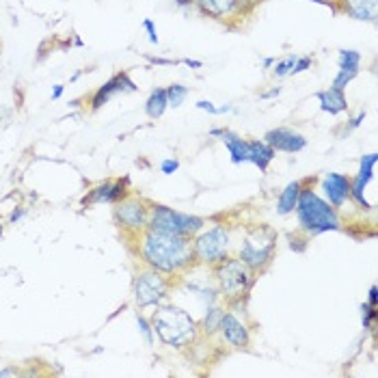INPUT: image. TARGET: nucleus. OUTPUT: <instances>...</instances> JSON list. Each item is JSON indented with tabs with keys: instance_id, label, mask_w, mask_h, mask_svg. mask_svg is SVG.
Returning a JSON list of instances; mask_svg holds the SVG:
<instances>
[{
	"instance_id": "obj_1",
	"label": "nucleus",
	"mask_w": 378,
	"mask_h": 378,
	"mask_svg": "<svg viewBox=\"0 0 378 378\" xmlns=\"http://www.w3.org/2000/svg\"><path fill=\"white\" fill-rule=\"evenodd\" d=\"M134 243L143 266L169 274V277L182 279L186 272L197 266L191 238L145 229L139 238H134Z\"/></svg>"
},
{
	"instance_id": "obj_2",
	"label": "nucleus",
	"mask_w": 378,
	"mask_h": 378,
	"mask_svg": "<svg viewBox=\"0 0 378 378\" xmlns=\"http://www.w3.org/2000/svg\"><path fill=\"white\" fill-rule=\"evenodd\" d=\"M151 326L169 348H191L199 337V324L191 318V314L176 305L158 307L151 316Z\"/></svg>"
},
{
	"instance_id": "obj_3",
	"label": "nucleus",
	"mask_w": 378,
	"mask_h": 378,
	"mask_svg": "<svg viewBox=\"0 0 378 378\" xmlns=\"http://www.w3.org/2000/svg\"><path fill=\"white\" fill-rule=\"evenodd\" d=\"M294 212L299 216L301 229L309 236H318V234L339 231L341 229V220L337 216V210L329 201H324L312 186L301 188L299 203H296Z\"/></svg>"
},
{
	"instance_id": "obj_4",
	"label": "nucleus",
	"mask_w": 378,
	"mask_h": 378,
	"mask_svg": "<svg viewBox=\"0 0 378 378\" xmlns=\"http://www.w3.org/2000/svg\"><path fill=\"white\" fill-rule=\"evenodd\" d=\"M212 270H214L218 294L225 299L227 305H240L243 301H247L257 277L243 262H240V257L227 255L225 260L214 264Z\"/></svg>"
},
{
	"instance_id": "obj_5",
	"label": "nucleus",
	"mask_w": 378,
	"mask_h": 378,
	"mask_svg": "<svg viewBox=\"0 0 378 378\" xmlns=\"http://www.w3.org/2000/svg\"><path fill=\"white\" fill-rule=\"evenodd\" d=\"M274 253H277V231L268 225H257L245 234L238 257L257 277L272 264Z\"/></svg>"
},
{
	"instance_id": "obj_6",
	"label": "nucleus",
	"mask_w": 378,
	"mask_h": 378,
	"mask_svg": "<svg viewBox=\"0 0 378 378\" xmlns=\"http://www.w3.org/2000/svg\"><path fill=\"white\" fill-rule=\"evenodd\" d=\"M205 227V218L195 214H184L162 203H149V218H147V229L171 234V236H182V238H195Z\"/></svg>"
},
{
	"instance_id": "obj_7",
	"label": "nucleus",
	"mask_w": 378,
	"mask_h": 378,
	"mask_svg": "<svg viewBox=\"0 0 378 378\" xmlns=\"http://www.w3.org/2000/svg\"><path fill=\"white\" fill-rule=\"evenodd\" d=\"M171 287H176L173 277L169 274H162L158 270H153L149 266H145L143 270L136 272L134 279V301L136 307H151V305H160L169 299Z\"/></svg>"
},
{
	"instance_id": "obj_8",
	"label": "nucleus",
	"mask_w": 378,
	"mask_h": 378,
	"mask_svg": "<svg viewBox=\"0 0 378 378\" xmlns=\"http://www.w3.org/2000/svg\"><path fill=\"white\" fill-rule=\"evenodd\" d=\"M197 11L205 18L225 24L229 30L243 26L245 18H251L255 7L247 5L245 0H193Z\"/></svg>"
},
{
	"instance_id": "obj_9",
	"label": "nucleus",
	"mask_w": 378,
	"mask_h": 378,
	"mask_svg": "<svg viewBox=\"0 0 378 378\" xmlns=\"http://www.w3.org/2000/svg\"><path fill=\"white\" fill-rule=\"evenodd\" d=\"M229 231L223 225H214L210 229H201L193 238V253L195 262L201 266H214L229 255Z\"/></svg>"
},
{
	"instance_id": "obj_10",
	"label": "nucleus",
	"mask_w": 378,
	"mask_h": 378,
	"mask_svg": "<svg viewBox=\"0 0 378 378\" xmlns=\"http://www.w3.org/2000/svg\"><path fill=\"white\" fill-rule=\"evenodd\" d=\"M115 223L122 229V234L128 240L139 238L147 229V218H149V201L128 195L119 203H115Z\"/></svg>"
},
{
	"instance_id": "obj_11",
	"label": "nucleus",
	"mask_w": 378,
	"mask_h": 378,
	"mask_svg": "<svg viewBox=\"0 0 378 378\" xmlns=\"http://www.w3.org/2000/svg\"><path fill=\"white\" fill-rule=\"evenodd\" d=\"M130 195V182L128 178L124 180H115V182H102L97 186H93L89 195L82 197V205H100V203H119L122 199H126Z\"/></svg>"
},
{
	"instance_id": "obj_12",
	"label": "nucleus",
	"mask_w": 378,
	"mask_h": 378,
	"mask_svg": "<svg viewBox=\"0 0 378 378\" xmlns=\"http://www.w3.org/2000/svg\"><path fill=\"white\" fill-rule=\"evenodd\" d=\"M136 91V84L134 80L128 76V72H119L115 74L111 80H106L102 87L91 95V111H100L104 104H108V102L119 95V93H134Z\"/></svg>"
},
{
	"instance_id": "obj_13",
	"label": "nucleus",
	"mask_w": 378,
	"mask_h": 378,
	"mask_svg": "<svg viewBox=\"0 0 378 378\" xmlns=\"http://www.w3.org/2000/svg\"><path fill=\"white\" fill-rule=\"evenodd\" d=\"M374 167H376V153H368L361 158L359 173L350 180V199L363 210H372V203L366 201V188L374 178Z\"/></svg>"
},
{
	"instance_id": "obj_14",
	"label": "nucleus",
	"mask_w": 378,
	"mask_h": 378,
	"mask_svg": "<svg viewBox=\"0 0 378 378\" xmlns=\"http://www.w3.org/2000/svg\"><path fill=\"white\" fill-rule=\"evenodd\" d=\"M216 331L231 348H249L251 346V333L247 329V324L240 322L231 312H223Z\"/></svg>"
},
{
	"instance_id": "obj_15",
	"label": "nucleus",
	"mask_w": 378,
	"mask_h": 378,
	"mask_svg": "<svg viewBox=\"0 0 378 378\" xmlns=\"http://www.w3.org/2000/svg\"><path fill=\"white\" fill-rule=\"evenodd\" d=\"M264 141L274 151H285V153H299L307 147V139L301 132H294L290 128H272L264 134Z\"/></svg>"
},
{
	"instance_id": "obj_16",
	"label": "nucleus",
	"mask_w": 378,
	"mask_h": 378,
	"mask_svg": "<svg viewBox=\"0 0 378 378\" xmlns=\"http://www.w3.org/2000/svg\"><path fill=\"white\" fill-rule=\"evenodd\" d=\"M322 193L333 208H341L350 199V178L341 173H326L322 178Z\"/></svg>"
},
{
	"instance_id": "obj_17",
	"label": "nucleus",
	"mask_w": 378,
	"mask_h": 378,
	"mask_svg": "<svg viewBox=\"0 0 378 378\" xmlns=\"http://www.w3.org/2000/svg\"><path fill=\"white\" fill-rule=\"evenodd\" d=\"M339 5L337 11L350 15L359 22H376L378 18V0H333Z\"/></svg>"
},
{
	"instance_id": "obj_18",
	"label": "nucleus",
	"mask_w": 378,
	"mask_h": 378,
	"mask_svg": "<svg viewBox=\"0 0 378 378\" xmlns=\"http://www.w3.org/2000/svg\"><path fill=\"white\" fill-rule=\"evenodd\" d=\"M210 134L220 136V141L227 147L234 164L247 162V158H249V141L247 139H243V136H238L236 132H231L227 128H214V130H210Z\"/></svg>"
},
{
	"instance_id": "obj_19",
	"label": "nucleus",
	"mask_w": 378,
	"mask_h": 378,
	"mask_svg": "<svg viewBox=\"0 0 378 378\" xmlns=\"http://www.w3.org/2000/svg\"><path fill=\"white\" fill-rule=\"evenodd\" d=\"M316 100L320 102V111L329 113V115H339V113H346L348 111V100L346 93L339 91V89H324L316 93Z\"/></svg>"
},
{
	"instance_id": "obj_20",
	"label": "nucleus",
	"mask_w": 378,
	"mask_h": 378,
	"mask_svg": "<svg viewBox=\"0 0 378 378\" xmlns=\"http://www.w3.org/2000/svg\"><path fill=\"white\" fill-rule=\"evenodd\" d=\"M274 151L266 141H249V158H247V162H251V164H255L257 169L262 171V173H266L268 171V164L272 162V158H274Z\"/></svg>"
},
{
	"instance_id": "obj_21",
	"label": "nucleus",
	"mask_w": 378,
	"mask_h": 378,
	"mask_svg": "<svg viewBox=\"0 0 378 378\" xmlns=\"http://www.w3.org/2000/svg\"><path fill=\"white\" fill-rule=\"evenodd\" d=\"M301 188H303V180H294V182H290V184L283 188V191H281L279 201H277V212H279L281 216L292 214V212L296 210Z\"/></svg>"
},
{
	"instance_id": "obj_22",
	"label": "nucleus",
	"mask_w": 378,
	"mask_h": 378,
	"mask_svg": "<svg viewBox=\"0 0 378 378\" xmlns=\"http://www.w3.org/2000/svg\"><path fill=\"white\" fill-rule=\"evenodd\" d=\"M169 108V100H167V89L160 87V89H153L145 102V113L149 119H160Z\"/></svg>"
},
{
	"instance_id": "obj_23",
	"label": "nucleus",
	"mask_w": 378,
	"mask_h": 378,
	"mask_svg": "<svg viewBox=\"0 0 378 378\" xmlns=\"http://www.w3.org/2000/svg\"><path fill=\"white\" fill-rule=\"evenodd\" d=\"M299 55H285L281 59H274L272 63V76L274 78H285V76H292V70H294V63H296Z\"/></svg>"
},
{
	"instance_id": "obj_24",
	"label": "nucleus",
	"mask_w": 378,
	"mask_h": 378,
	"mask_svg": "<svg viewBox=\"0 0 378 378\" xmlns=\"http://www.w3.org/2000/svg\"><path fill=\"white\" fill-rule=\"evenodd\" d=\"M188 93H191V89L184 87V84H180V82L169 84V87H167V100H169V106L180 108V106L184 104V100L188 97Z\"/></svg>"
},
{
	"instance_id": "obj_25",
	"label": "nucleus",
	"mask_w": 378,
	"mask_h": 378,
	"mask_svg": "<svg viewBox=\"0 0 378 378\" xmlns=\"http://www.w3.org/2000/svg\"><path fill=\"white\" fill-rule=\"evenodd\" d=\"M339 70H359L361 67V53L357 50H339Z\"/></svg>"
},
{
	"instance_id": "obj_26",
	"label": "nucleus",
	"mask_w": 378,
	"mask_h": 378,
	"mask_svg": "<svg viewBox=\"0 0 378 378\" xmlns=\"http://www.w3.org/2000/svg\"><path fill=\"white\" fill-rule=\"evenodd\" d=\"M357 76H359V70H339V72L335 74V78H333V84H331V87H333V89H339V91H346V87H348V84H350Z\"/></svg>"
},
{
	"instance_id": "obj_27",
	"label": "nucleus",
	"mask_w": 378,
	"mask_h": 378,
	"mask_svg": "<svg viewBox=\"0 0 378 378\" xmlns=\"http://www.w3.org/2000/svg\"><path fill=\"white\" fill-rule=\"evenodd\" d=\"M136 324H139V331L145 339L147 346H151L153 343V326H151V320H147L143 314H136Z\"/></svg>"
},
{
	"instance_id": "obj_28",
	"label": "nucleus",
	"mask_w": 378,
	"mask_h": 378,
	"mask_svg": "<svg viewBox=\"0 0 378 378\" xmlns=\"http://www.w3.org/2000/svg\"><path fill=\"white\" fill-rule=\"evenodd\" d=\"M361 318H363V329H372L376 318H378V307H374L370 303H363L361 305Z\"/></svg>"
},
{
	"instance_id": "obj_29",
	"label": "nucleus",
	"mask_w": 378,
	"mask_h": 378,
	"mask_svg": "<svg viewBox=\"0 0 378 378\" xmlns=\"http://www.w3.org/2000/svg\"><path fill=\"white\" fill-rule=\"evenodd\" d=\"M197 108L203 111V113H210V115H225L231 111V104H223V106H214L212 102H205V100H199L197 102Z\"/></svg>"
},
{
	"instance_id": "obj_30",
	"label": "nucleus",
	"mask_w": 378,
	"mask_h": 378,
	"mask_svg": "<svg viewBox=\"0 0 378 378\" xmlns=\"http://www.w3.org/2000/svg\"><path fill=\"white\" fill-rule=\"evenodd\" d=\"M223 312L220 309H210L208 316H205V322H203V329L208 331V333H214L218 329V320H220Z\"/></svg>"
},
{
	"instance_id": "obj_31",
	"label": "nucleus",
	"mask_w": 378,
	"mask_h": 378,
	"mask_svg": "<svg viewBox=\"0 0 378 378\" xmlns=\"http://www.w3.org/2000/svg\"><path fill=\"white\" fill-rule=\"evenodd\" d=\"M312 65H314V59H312V57H299V59H296V63H294V70H292V76L307 72Z\"/></svg>"
},
{
	"instance_id": "obj_32",
	"label": "nucleus",
	"mask_w": 378,
	"mask_h": 378,
	"mask_svg": "<svg viewBox=\"0 0 378 378\" xmlns=\"http://www.w3.org/2000/svg\"><path fill=\"white\" fill-rule=\"evenodd\" d=\"M143 28L147 30V37H149V41L151 44H158L160 39H158V30H156V24H153L149 18L147 20H143Z\"/></svg>"
},
{
	"instance_id": "obj_33",
	"label": "nucleus",
	"mask_w": 378,
	"mask_h": 378,
	"mask_svg": "<svg viewBox=\"0 0 378 378\" xmlns=\"http://www.w3.org/2000/svg\"><path fill=\"white\" fill-rule=\"evenodd\" d=\"M178 169H180V162H178V160H164V162L160 164V171H162L164 176H173Z\"/></svg>"
},
{
	"instance_id": "obj_34",
	"label": "nucleus",
	"mask_w": 378,
	"mask_h": 378,
	"mask_svg": "<svg viewBox=\"0 0 378 378\" xmlns=\"http://www.w3.org/2000/svg\"><path fill=\"white\" fill-rule=\"evenodd\" d=\"M363 119H366V111H361L355 119H350V124H348V130H355V128H359L361 124H363Z\"/></svg>"
},
{
	"instance_id": "obj_35",
	"label": "nucleus",
	"mask_w": 378,
	"mask_h": 378,
	"mask_svg": "<svg viewBox=\"0 0 378 378\" xmlns=\"http://www.w3.org/2000/svg\"><path fill=\"white\" fill-rule=\"evenodd\" d=\"M180 63L186 65V67H193V70H201V67H203V63L201 61H195V59H182Z\"/></svg>"
},
{
	"instance_id": "obj_36",
	"label": "nucleus",
	"mask_w": 378,
	"mask_h": 378,
	"mask_svg": "<svg viewBox=\"0 0 378 378\" xmlns=\"http://www.w3.org/2000/svg\"><path fill=\"white\" fill-rule=\"evenodd\" d=\"M368 303H370V305H374V307H378V290H376V285H372V287H370Z\"/></svg>"
},
{
	"instance_id": "obj_37",
	"label": "nucleus",
	"mask_w": 378,
	"mask_h": 378,
	"mask_svg": "<svg viewBox=\"0 0 378 378\" xmlns=\"http://www.w3.org/2000/svg\"><path fill=\"white\" fill-rule=\"evenodd\" d=\"M279 93H281V87H272V89H270V91H266V93H262V95H260V97H262V100H270V97H277V95H279Z\"/></svg>"
},
{
	"instance_id": "obj_38",
	"label": "nucleus",
	"mask_w": 378,
	"mask_h": 378,
	"mask_svg": "<svg viewBox=\"0 0 378 378\" xmlns=\"http://www.w3.org/2000/svg\"><path fill=\"white\" fill-rule=\"evenodd\" d=\"M24 214H26V210H24V208H20V210L15 208V210L11 212V216H9V220H11V223H15V220H20V218L24 216Z\"/></svg>"
},
{
	"instance_id": "obj_39",
	"label": "nucleus",
	"mask_w": 378,
	"mask_h": 378,
	"mask_svg": "<svg viewBox=\"0 0 378 378\" xmlns=\"http://www.w3.org/2000/svg\"><path fill=\"white\" fill-rule=\"evenodd\" d=\"M63 84H55V89H53V100H59L61 95H63Z\"/></svg>"
},
{
	"instance_id": "obj_40",
	"label": "nucleus",
	"mask_w": 378,
	"mask_h": 378,
	"mask_svg": "<svg viewBox=\"0 0 378 378\" xmlns=\"http://www.w3.org/2000/svg\"><path fill=\"white\" fill-rule=\"evenodd\" d=\"M272 63H274V59H272V57L264 59V70H270V67H272Z\"/></svg>"
},
{
	"instance_id": "obj_41",
	"label": "nucleus",
	"mask_w": 378,
	"mask_h": 378,
	"mask_svg": "<svg viewBox=\"0 0 378 378\" xmlns=\"http://www.w3.org/2000/svg\"><path fill=\"white\" fill-rule=\"evenodd\" d=\"M245 3H247V5H251V7H257V5H262L264 0H245Z\"/></svg>"
},
{
	"instance_id": "obj_42",
	"label": "nucleus",
	"mask_w": 378,
	"mask_h": 378,
	"mask_svg": "<svg viewBox=\"0 0 378 378\" xmlns=\"http://www.w3.org/2000/svg\"><path fill=\"white\" fill-rule=\"evenodd\" d=\"M176 5H180V7H186V5H193V0H176Z\"/></svg>"
},
{
	"instance_id": "obj_43",
	"label": "nucleus",
	"mask_w": 378,
	"mask_h": 378,
	"mask_svg": "<svg viewBox=\"0 0 378 378\" xmlns=\"http://www.w3.org/2000/svg\"><path fill=\"white\" fill-rule=\"evenodd\" d=\"M312 3H318V5H333V0H312Z\"/></svg>"
},
{
	"instance_id": "obj_44",
	"label": "nucleus",
	"mask_w": 378,
	"mask_h": 378,
	"mask_svg": "<svg viewBox=\"0 0 378 378\" xmlns=\"http://www.w3.org/2000/svg\"><path fill=\"white\" fill-rule=\"evenodd\" d=\"M0 238H3V225H0Z\"/></svg>"
}]
</instances>
